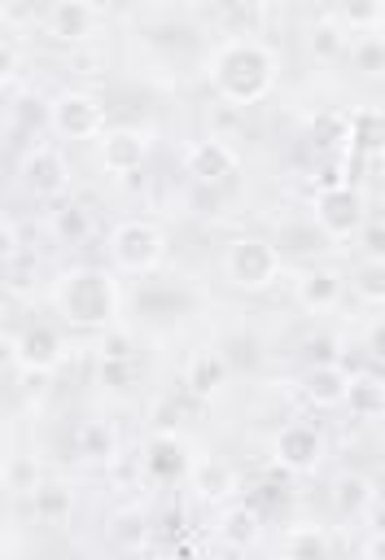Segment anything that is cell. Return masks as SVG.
<instances>
[{"mask_svg":"<svg viewBox=\"0 0 385 560\" xmlns=\"http://www.w3.org/2000/svg\"><path fill=\"white\" fill-rule=\"evenodd\" d=\"M206 74L228 105H254L276 83V52L254 35H223L206 57Z\"/></svg>","mask_w":385,"mask_h":560,"instance_id":"6da1fadb","label":"cell"},{"mask_svg":"<svg viewBox=\"0 0 385 560\" xmlns=\"http://www.w3.org/2000/svg\"><path fill=\"white\" fill-rule=\"evenodd\" d=\"M52 306L61 311V319L70 328H88V332H105L118 324V306H122V289L118 276L109 267H66L52 280Z\"/></svg>","mask_w":385,"mask_h":560,"instance_id":"7a4b0ae2","label":"cell"},{"mask_svg":"<svg viewBox=\"0 0 385 560\" xmlns=\"http://www.w3.org/2000/svg\"><path fill=\"white\" fill-rule=\"evenodd\" d=\"M280 267H284V258L267 236H236L223 249V276L236 289H249V293L271 289L280 280Z\"/></svg>","mask_w":385,"mask_h":560,"instance_id":"3957f363","label":"cell"},{"mask_svg":"<svg viewBox=\"0 0 385 560\" xmlns=\"http://www.w3.org/2000/svg\"><path fill=\"white\" fill-rule=\"evenodd\" d=\"M162 254H166V236H162L153 223H144V219H122V223L109 232V258H114V267L127 271V276L153 271V267L162 262Z\"/></svg>","mask_w":385,"mask_h":560,"instance_id":"277c9868","label":"cell"},{"mask_svg":"<svg viewBox=\"0 0 385 560\" xmlns=\"http://www.w3.org/2000/svg\"><path fill=\"white\" fill-rule=\"evenodd\" d=\"M48 122L66 136V140H101L109 127H105V101L96 92H83V88H66L52 96L48 105Z\"/></svg>","mask_w":385,"mask_h":560,"instance_id":"5b68a950","label":"cell"},{"mask_svg":"<svg viewBox=\"0 0 385 560\" xmlns=\"http://www.w3.org/2000/svg\"><path fill=\"white\" fill-rule=\"evenodd\" d=\"M311 223H315L319 236H328V241H350V236H359V228L368 223L359 188H354V184H341V179L328 184V188L315 197V214H311Z\"/></svg>","mask_w":385,"mask_h":560,"instance_id":"8992f818","label":"cell"},{"mask_svg":"<svg viewBox=\"0 0 385 560\" xmlns=\"http://www.w3.org/2000/svg\"><path fill=\"white\" fill-rule=\"evenodd\" d=\"M9 350H13V363L31 376H48L66 359V341H61L57 324H48V319H31L22 332H13Z\"/></svg>","mask_w":385,"mask_h":560,"instance_id":"52a82bcc","label":"cell"},{"mask_svg":"<svg viewBox=\"0 0 385 560\" xmlns=\"http://www.w3.org/2000/svg\"><path fill=\"white\" fill-rule=\"evenodd\" d=\"M271 455L284 472H311L324 455V433L311 420H289L276 438H271Z\"/></svg>","mask_w":385,"mask_h":560,"instance_id":"ba28073f","label":"cell"},{"mask_svg":"<svg viewBox=\"0 0 385 560\" xmlns=\"http://www.w3.org/2000/svg\"><path fill=\"white\" fill-rule=\"evenodd\" d=\"M22 184H26V192L31 197H61L66 192V184H70V166H66V158L52 149V144H35V149H26V158H22Z\"/></svg>","mask_w":385,"mask_h":560,"instance_id":"9c48e42d","label":"cell"},{"mask_svg":"<svg viewBox=\"0 0 385 560\" xmlns=\"http://www.w3.org/2000/svg\"><path fill=\"white\" fill-rule=\"evenodd\" d=\"M96 18H101V9L88 4V0H52V4H44L39 26H44V35L57 39V44H79V39L92 35Z\"/></svg>","mask_w":385,"mask_h":560,"instance_id":"30bf717a","label":"cell"},{"mask_svg":"<svg viewBox=\"0 0 385 560\" xmlns=\"http://www.w3.org/2000/svg\"><path fill=\"white\" fill-rule=\"evenodd\" d=\"M149 162V131L140 127H109L101 136V166L109 175H136Z\"/></svg>","mask_w":385,"mask_h":560,"instance_id":"8fae6325","label":"cell"},{"mask_svg":"<svg viewBox=\"0 0 385 560\" xmlns=\"http://www.w3.org/2000/svg\"><path fill=\"white\" fill-rule=\"evenodd\" d=\"M184 171L197 179V184H219L236 171V153L219 140V136H201V140H188L184 149Z\"/></svg>","mask_w":385,"mask_h":560,"instance_id":"7c38bea8","label":"cell"},{"mask_svg":"<svg viewBox=\"0 0 385 560\" xmlns=\"http://www.w3.org/2000/svg\"><path fill=\"white\" fill-rule=\"evenodd\" d=\"M341 289H346L341 271L315 262V267H306L302 280H298V306L311 311V315H324V311H332V306L341 302Z\"/></svg>","mask_w":385,"mask_h":560,"instance_id":"4fadbf2b","label":"cell"},{"mask_svg":"<svg viewBox=\"0 0 385 560\" xmlns=\"http://www.w3.org/2000/svg\"><path fill=\"white\" fill-rule=\"evenodd\" d=\"M302 394L311 407L319 411H332V407H346V394H350V376L341 363H315L302 381Z\"/></svg>","mask_w":385,"mask_h":560,"instance_id":"5bb4252c","label":"cell"},{"mask_svg":"<svg viewBox=\"0 0 385 560\" xmlns=\"http://www.w3.org/2000/svg\"><path fill=\"white\" fill-rule=\"evenodd\" d=\"M328 499H332V512H337V516H363V512L376 503V486H372V477H368V472L346 468V472H337V477H332Z\"/></svg>","mask_w":385,"mask_h":560,"instance_id":"9a60e30c","label":"cell"},{"mask_svg":"<svg viewBox=\"0 0 385 560\" xmlns=\"http://www.w3.org/2000/svg\"><path fill=\"white\" fill-rule=\"evenodd\" d=\"M232 376V363L223 350H197L188 359V372H184V385L197 394V398H214Z\"/></svg>","mask_w":385,"mask_h":560,"instance_id":"2e32d148","label":"cell"},{"mask_svg":"<svg viewBox=\"0 0 385 560\" xmlns=\"http://www.w3.org/2000/svg\"><path fill=\"white\" fill-rule=\"evenodd\" d=\"M105 538H109V547H118V551H144V542H149V516L136 508V503H122V508H114L109 516H105Z\"/></svg>","mask_w":385,"mask_h":560,"instance_id":"e0dca14e","label":"cell"},{"mask_svg":"<svg viewBox=\"0 0 385 560\" xmlns=\"http://www.w3.org/2000/svg\"><path fill=\"white\" fill-rule=\"evenodd\" d=\"M258 512L249 508V503H228L223 512H219V521H214V534H219V542L223 547H232V551H245V547H254L258 542Z\"/></svg>","mask_w":385,"mask_h":560,"instance_id":"ac0fdd59","label":"cell"},{"mask_svg":"<svg viewBox=\"0 0 385 560\" xmlns=\"http://www.w3.org/2000/svg\"><path fill=\"white\" fill-rule=\"evenodd\" d=\"M31 512H35L39 525H66L74 516V490L61 486V481H44L31 494Z\"/></svg>","mask_w":385,"mask_h":560,"instance_id":"d6986e66","label":"cell"},{"mask_svg":"<svg viewBox=\"0 0 385 560\" xmlns=\"http://www.w3.org/2000/svg\"><path fill=\"white\" fill-rule=\"evenodd\" d=\"M188 477H192V490H197L201 499H228V494L236 490V477H232V468H228L223 459H214V455L197 459V464L188 468Z\"/></svg>","mask_w":385,"mask_h":560,"instance_id":"ffe728a7","label":"cell"},{"mask_svg":"<svg viewBox=\"0 0 385 560\" xmlns=\"http://www.w3.org/2000/svg\"><path fill=\"white\" fill-rule=\"evenodd\" d=\"M144 468L158 472V477H179L188 468V455H184V442L171 438V433H158L149 442V455H144Z\"/></svg>","mask_w":385,"mask_h":560,"instance_id":"44dd1931","label":"cell"},{"mask_svg":"<svg viewBox=\"0 0 385 560\" xmlns=\"http://www.w3.org/2000/svg\"><path fill=\"white\" fill-rule=\"evenodd\" d=\"M350 289L363 306H381L385 302V258H359L350 271Z\"/></svg>","mask_w":385,"mask_h":560,"instance_id":"7402d4cb","label":"cell"},{"mask_svg":"<svg viewBox=\"0 0 385 560\" xmlns=\"http://www.w3.org/2000/svg\"><path fill=\"white\" fill-rule=\"evenodd\" d=\"M52 232H57V241H66V245H83V241L92 236V210L79 206V201H61V206L52 210Z\"/></svg>","mask_w":385,"mask_h":560,"instance_id":"603a6c76","label":"cell"},{"mask_svg":"<svg viewBox=\"0 0 385 560\" xmlns=\"http://www.w3.org/2000/svg\"><path fill=\"white\" fill-rule=\"evenodd\" d=\"M284 556L289 560H328V534L319 525H298L284 534Z\"/></svg>","mask_w":385,"mask_h":560,"instance_id":"cb8c5ba5","label":"cell"},{"mask_svg":"<svg viewBox=\"0 0 385 560\" xmlns=\"http://www.w3.org/2000/svg\"><path fill=\"white\" fill-rule=\"evenodd\" d=\"M350 140L363 149V153H385V109H359L350 118Z\"/></svg>","mask_w":385,"mask_h":560,"instance_id":"d4e9b609","label":"cell"},{"mask_svg":"<svg viewBox=\"0 0 385 560\" xmlns=\"http://www.w3.org/2000/svg\"><path fill=\"white\" fill-rule=\"evenodd\" d=\"M337 22L346 31H354V35H372L385 22V4H376V0H346V4H337Z\"/></svg>","mask_w":385,"mask_h":560,"instance_id":"484cf974","label":"cell"},{"mask_svg":"<svg viewBox=\"0 0 385 560\" xmlns=\"http://www.w3.org/2000/svg\"><path fill=\"white\" fill-rule=\"evenodd\" d=\"M346 407H350L359 420H376V416H385V385H381V381H372V376L350 381Z\"/></svg>","mask_w":385,"mask_h":560,"instance_id":"4316f807","label":"cell"},{"mask_svg":"<svg viewBox=\"0 0 385 560\" xmlns=\"http://www.w3.org/2000/svg\"><path fill=\"white\" fill-rule=\"evenodd\" d=\"M4 486L13 490V494H35L39 486H44V472H39V459H31V455H9V464H4Z\"/></svg>","mask_w":385,"mask_h":560,"instance_id":"83f0119b","label":"cell"},{"mask_svg":"<svg viewBox=\"0 0 385 560\" xmlns=\"http://www.w3.org/2000/svg\"><path fill=\"white\" fill-rule=\"evenodd\" d=\"M74 446H79V455H88V459H109V455H114V429H109L105 420H88V424H79Z\"/></svg>","mask_w":385,"mask_h":560,"instance_id":"f1b7e54d","label":"cell"},{"mask_svg":"<svg viewBox=\"0 0 385 560\" xmlns=\"http://www.w3.org/2000/svg\"><path fill=\"white\" fill-rule=\"evenodd\" d=\"M350 61L363 74H385V35H354L350 39Z\"/></svg>","mask_w":385,"mask_h":560,"instance_id":"f546056e","label":"cell"},{"mask_svg":"<svg viewBox=\"0 0 385 560\" xmlns=\"http://www.w3.org/2000/svg\"><path fill=\"white\" fill-rule=\"evenodd\" d=\"M346 44H350V35H346V26H341L337 18H319V22L311 26V52H315V57L328 61V57H337Z\"/></svg>","mask_w":385,"mask_h":560,"instance_id":"4dcf8cb0","label":"cell"},{"mask_svg":"<svg viewBox=\"0 0 385 560\" xmlns=\"http://www.w3.org/2000/svg\"><path fill=\"white\" fill-rule=\"evenodd\" d=\"M96 354H101V363H131V359H136V337H131L122 324H114V328L101 332Z\"/></svg>","mask_w":385,"mask_h":560,"instance_id":"1f68e13d","label":"cell"},{"mask_svg":"<svg viewBox=\"0 0 385 560\" xmlns=\"http://www.w3.org/2000/svg\"><path fill=\"white\" fill-rule=\"evenodd\" d=\"M354 241H359L363 258H385V223H363Z\"/></svg>","mask_w":385,"mask_h":560,"instance_id":"d6a6232c","label":"cell"},{"mask_svg":"<svg viewBox=\"0 0 385 560\" xmlns=\"http://www.w3.org/2000/svg\"><path fill=\"white\" fill-rule=\"evenodd\" d=\"M39 13H44V9H35V4H26V0H13V4H4V9H0V18H4V26H18V22H31V18L39 22Z\"/></svg>","mask_w":385,"mask_h":560,"instance_id":"836d02e7","label":"cell"},{"mask_svg":"<svg viewBox=\"0 0 385 560\" xmlns=\"http://www.w3.org/2000/svg\"><path fill=\"white\" fill-rule=\"evenodd\" d=\"M131 372H136V363H101V381L114 385V389H127Z\"/></svg>","mask_w":385,"mask_h":560,"instance_id":"e575fe53","label":"cell"},{"mask_svg":"<svg viewBox=\"0 0 385 560\" xmlns=\"http://www.w3.org/2000/svg\"><path fill=\"white\" fill-rule=\"evenodd\" d=\"M13 66H18V44L13 39H0V70H4V79L13 74Z\"/></svg>","mask_w":385,"mask_h":560,"instance_id":"d590c367","label":"cell"},{"mask_svg":"<svg viewBox=\"0 0 385 560\" xmlns=\"http://www.w3.org/2000/svg\"><path fill=\"white\" fill-rule=\"evenodd\" d=\"M368 350H372L376 359H385V319L372 324V332H368Z\"/></svg>","mask_w":385,"mask_h":560,"instance_id":"8d00e7d4","label":"cell"},{"mask_svg":"<svg viewBox=\"0 0 385 560\" xmlns=\"http://www.w3.org/2000/svg\"><path fill=\"white\" fill-rule=\"evenodd\" d=\"M376 162H381V179H385V153H381V158H376Z\"/></svg>","mask_w":385,"mask_h":560,"instance_id":"74e56055","label":"cell"}]
</instances>
